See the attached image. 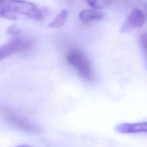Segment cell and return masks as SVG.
Returning <instances> with one entry per match:
<instances>
[{"instance_id": "6da1fadb", "label": "cell", "mask_w": 147, "mask_h": 147, "mask_svg": "<svg viewBox=\"0 0 147 147\" xmlns=\"http://www.w3.org/2000/svg\"><path fill=\"white\" fill-rule=\"evenodd\" d=\"M24 16L35 20H42L40 9L30 1L24 0H0V17L8 20H16Z\"/></svg>"}, {"instance_id": "7a4b0ae2", "label": "cell", "mask_w": 147, "mask_h": 147, "mask_svg": "<svg viewBox=\"0 0 147 147\" xmlns=\"http://www.w3.org/2000/svg\"><path fill=\"white\" fill-rule=\"evenodd\" d=\"M65 58L67 63L83 80L90 82L94 79L91 63L84 52L78 49H71L67 51Z\"/></svg>"}, {"instance_id": "3957f363", "label": "cell", "mask_w": 147, "mask_h": 147, "mask_svg": "<svg viewBox=\"0 0 147 147\" xmlns=\"http://www.w3.org/2000/svg\"><path fill=\"white\" fill-rule=\"evenodd\" d=\"M33 42L27 37H16L0 46V61L17 53L27 51L32 48Z\"/></svg>"}, {"instance_id": "277c9868", "label": "cell", "mask_w": 147, "mask_h": 147, "mask_svg": "<svg viewBox=\"0 0 147 147\" xmlns=\"http://www.w3.org/2000/svg\"><path fill=\"white\" fill-rule=\"evenodd\" d=\"M7 120L10 123L18 128L20 130H22L25 132H28L30 134H38L40 132V128L37 125L31 123L27 121V119L17 116L15 113H12L9 111H7L4 113Z\"/></svg>"}, {"instance_id": "5b68a950", "label": "cell", "mask_w": 147, "mask_h": 147, "mask_svg": "<svg viewBox=\"0 0 147 147\" xmlns=\"http://www.w3.org/2000/svg\"><path fill=\"white\" fill-rule=\"evenodd\" d=\"M145 22L146 17L143 11L139 9H134L129 13L127 18L125 20L120 30L121 32H128L134 29L142 27L145 24Z\"/></svg>"}, {"instance_id": "8992f818", "label": "cell", "mask_w": 147, "mask_h": 147, "mask_svg": "<svg viewBox=\"0 0 147 147\" xmlns=\"http://www.w3.org/2000/svg\"><path fill=\"white\" fill-rule=\"evenodd\" d=\"M116 131L121 134L147 133V121L137 123H123L117 125Z\"/></svg>"}, {"instance_id": "52a82bcc", "label": "cell", "mask_w": 147, "mask_h": 147, "mask_svg": "<svg viewBox=\"0 0 147 147\" xmlns=\"http://www.w3.org/2000/svg\"><path fill=\"white\" fill-rule=\"evenodd\" d=\"M80 19L84 22H91L93 21H100L105 17L103 11L98 9H85L80 13Z\"/></svg>"}, {"instance_id": "ba28073f", "label": "cell", "mask_w": 147, "mask_h": 147, "mask_svg": "<svg viewBox=\"0 0 147 147\" xmlns=\"http://www.w3.org/2000/svg\"><path fill=\"white\" fill-rule=\"evenodd\" d=\"M68 17V11L67 9H63L55 17L53 21L49 24V27L51 28H60L65 22Z\"/></svg>"}, {"instance_id": "9c48e42d", "label": "cell", "mask_w": 147, "mask_h": 147, "mask_svg": "<svg viewBox=\"0 0 147 147\" xmlns=\"http://www.w3.org/2000/svg\"><path fill=\"white\" fill-rule=\"evenodd\" d=\"M86 1L90 7L96 9H100L111 4L114 0H86Z\"/></svg>"}, {"instance_id": "30bf717a", "label": "cell", "mask_w": 147, "mask_h": 147, "mask_svg": "<svg viewBox=\"0 0 147 147\" xmlns=\"http://www.w3.org/2000/svg\"><path fill=\"white\" fill-rule=\"evenodd\" d=\"M140 43L145 52L147 53V32L143 33L140 37Z\"/></svg>"}, {"instance_id": "8fae6325", "label": "cell", "mask_w": 147, "mask_h": 147, "mask_svg": "<svg viewBox=\"0 0 147 147\" xmlns=\"http://www.w3.org/2000/svg\"><path fill=\"white\" fill-rule=\"evenodd\" d=\"M9 34H14V35H17V34H20V30H19L18 28H17V27H10L9 29Z\"/></svg>"}, {"instance_id": "7c38bea8", "label": "cell", "mask_w": 147, "mask_h": 147, "mask_svg": "<svg viewBox=\"0 0 147 147\" xmlns=\"http://www.w3.org/2000/svg\"><path fill=\"white\" fill-rule=\"evenodd\" d=\"M16 147H30V146H27V145H20V146H17Z\"/></svg>"}]
</instances>
